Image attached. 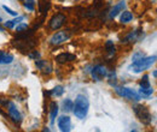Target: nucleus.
<instances>
[{"label":"nucleus","instance_id":"nucleus-1","mask_svg":"<svg viewBox=\"0 0 157 132\" xmlns=\"http://www.w3.org/2000/svg\"><path fill=\"white\" fill-rule=\"evenodd\" d=\"M90 109V101L85 95H78L75 102H73V112L78 119H85Z\"/></svg>","mask_w":157,"mask_h":132},{"label":"nucleus","instance_id":"nucleus-2","mask_svg":"<svg viewBox=\"0 0 157 132\" xmlns=\"http://www.w3.org/2000/svg\"><path fill=\"white\" fill-rule=\"evenodd\" d=\"M156 62V55H151V57H141L134 60L132 62V65L128 67L131 71H133L134 73H140L143 71H145L146 69H149L150 66H152Z\"/></svg>","mask_w":157,"mask_h":132},{"label":"nucleus","instance_id":"nucleus-3","mask_svg":"<svg viewBox=\"0 0 157 132\" xmlns=\"http://www.w3.org/2000/svg\"><path fill=\"white\" fill-rule=\"evenodd\" d=\"M134 108V113L137 115V118L145 125H149L151 123V114L149 112V109L145 106L141 105H137L133 107Z\"/></svg>","mask_w":157,"mask_h":132},{"label":"nucleus","instance_id":"nucleus-4","mask_svg":"<svg viewBox=\"0 0 157 132\" xmlns=\"http://www.w3.org/2000/svg\"><path fill=\"white\" fill-rule=\"evenodd\" d=\"M116 94L121 97H126L128 100H136V101H139L140 100V95L138 94L137 91H134L133 89L131 88H127V87H116L115 89Z\"/></svg>","mask_w":157,"mask_h":132},{"label":"nucleus","instance_id":"nucleus-5","mask_svg":"<svg viewBox=\"0 0 157 132\" xmlns=\"http://www.w3.org/2000/svg\"><path fill=\"white\" fill-rule=\"evenodd\" d=\"M70 36H71V33L69 30H60V31H57L56 34H53L50 42L52 45H60V43L68 41L70 38Z\"/></svg>","mask_w":157,"mask_h":132},{"label":"nucleus","instance_id":"nucleus-6","mask_svg":"<svg viewBox=\"0 0 157 132\" xmlns=\"http://www.w3.org/2000/svg\"><path fill=\"white\" fill-rule=\"evenodd\" d=\"M139 93L143 95V96H145V97L152 95V93H154V89H152V87L150 84L149 76L147 75L144 76L141 78V80H140V90H139Z\"/></svg>","mask_w":157,"mask_h":132},{"label":"nucleus","instance_id":"nucleus-7","mask_svg":"<svg viewBox=\"0 0 157 132\" xmlns=\"http://www.w3.org/2000/svg\"><path fill=\"white\" fill-rule=\"evenodd\" d=\"M91 76H92V78H93L94 80L100 82V80H103V79L108 76V70H106L105 66H103V65H97V66H94V67L92 69Z\"/></svg>","mask_w":157,"mask_h":132},{"label":"nucleus","instance_id":"nucleus-8","mask_svg":"<svg viewBox=\"0 0 157 132\" xmlns=\"http://www.w3.org/2000/svg\"><path fill=\"white\" fill-rule=\"evenodd\" d=\"M6 106H7V111H9V115H10V118H11L15 123H20L21 120H22V115H21L20 111L17 109L16 105H15L13 102L9 101V102L6 103Z\"/></svg>","mask_w":157,"mask_h":132},{"label":"nucleus","instance_id":"nucleus-9","mask_svg":"<svg viewBox=\"0 0 157 132\" xmlns=\"http://www.w3.org/2000/svg\"><path fill=\"white\" fill-rule=\"evenodd\" d=\"M58 127L62 132H69L71 130V120L68 115H62L58 118Z\"/></svg>","mask_w":157,"mask_h":132},{"label":"nucleus","instance_id":"nucleus-10","mask_svg":"<svg viewBox=\"0 0 157 132\" xmlns=\"http://www.w3.org/2000/svg\"><path fill=\"white\" fill-rule=\"evenodd\" d=\"M65 16L64 15H62V13H58V15H56L53 18L50 20V27H51V29H53V30H56V29H59L64 23H65Z\"/></svg>","mask_w":157,"mask_h":132},{"label":"nucleus","instance_id":"nucleus-11","mask_svg":"<svg viewBox=\"0 0 157 132\" xmlns=\"http://www.w3.org/2000/svg\"><path fill=\"white\" fill-rule=\"evenodd\" d=\"M76 60V57L74 54H69V53H62L56 57V61L59 64H63V62H68V61H74Z\"/></svg>","mask_w":157,"mask_h":132},{"label":"nucleus","instance_id":"nucleus-12","mask_svg":"<svg viewBox=\"0 0 157 132\" xmlns=\"http://www.w3.org/2000/svg\"><path fill=\"white\" fill-rule=\"evenodd\" d=\"M126 7V4H124V1H121V2H118L117 5H115L114 6V9L111 10V12H110V15H109V17L111 19H114L115 17H117V15L120 12H122L123 11V9Z\"/></svg>","mask_w":157,"mask_h":132},{"label":"nucleus","instance_id":"nucleus-13","mask_svg":"<svg viewBox=\"0 0 157 132\" xmlns=\"http://www.w3.org/2000/svg\"><path fill=\"white\" fill-rule=\"evenodd\" d=\"M57 114H58V105L56 102H51L50 103V121H51V124L55 123Z\"/></svg>","mask_w":157,"mask_h":132},{"label":"nucleus","instance_id":"nucleus-14","mask_svg":"<svg viewBox=\"0 0 157 132\" xmlns=\"http://www.w3.org/2000/svg\"><path fill=\"white\" fill-rule=\"evenodd\" d=\"M13 61V55L0 51V65H7Z\"/></svg>","mask_w":157,"mask_h":132},{"label":"nucleus","instance_id":"nucleus-15","mask_svg":"<svg viewBox=\"0 0 157 132\" xmlns=\"http://www.w3.org/2000/svg\"><path fill=\"white\" fill-rule=\"evenodd\" d=\"M23 19H24V17H22V16H17V18L5 22V27H6V28H9V29H12V28H13V27H16L18 23H21Z\"/></svg>","mask_w":157,"mask_h":132},{"label":"nucleus","instance_id":"nucleus-16","mask_svg":"<svg viewBox=\"0 0 157 132\" xmlns=\"http://www.w3.org/2000/svg\"><path fill=\"white\" fill-rule=\"evenodd\" d=\"M132 18H133V15L129 11H124V12L122 11V15H121L120 20H121V23H128V22L132 20Z\"/></svg>","mask_w":157,"mask_h":132},{"label":"nucleus","instance_id":"nucleus-17","mask_svg":"<svg viewBox=\"0 0 157 132\" xmlns=\"http://www.w3.org/2000/svg\"><path fill=\"white\" fill-rule=\"evenodd\" d=\"M63 109H64V112H70V111H73V101L69 100V98L64 100V101H63Z\"/></svg>","mask_w":157,"mask_h":132},{"label":"nucleus","instance_id":"nucleus-18","mask_svg":"<svg viewBox=\"0 0 157 132\" xmlns=\"http://www.w3.org/2000/svg\"><path fill=\"white\" fill-rule=\"evenodd\" d=\"M51 94L55 95V96H62V95L64 94V88H63L62 85H57V87H55V88L52 89Z\"/></svg>","mask_w":157,"mask_h":132},{"label":"nucleus","instance_id":"nucleus-19","mask_svg":"<svg viewBox=\"0 0 157 132\" xmlns=\"http://www.w3.org/2000/svg\"><path fill=\"white\" fill-rule=\"evenodd\" d=\"M34 6H35V1L34 0H24V7L29 11H34Z\"/></svg>","mask_w":157,"mask_h":132},{"label":"nucleus","instance_id":"nucleus-20","mask_svg":"<svg viewBox=\"0 0 157 132\" xmlns=\"http://www.w3.org/2000/svg\"><path fill=\"white\" fill-rule=\"evenodd\" d=\"M27 29H28L27 23H18L17 27H16V31H18V33H22L23 30H27Z\"/></svg>","mask_w":157,"mask_h":132},{"label":"nucleus","instance_id":"nucleus-21","mask_svg":"<svg viewBox=\"0 0 157 132\" xmlns=\"http://www.w3.org/2000/svg\"><path fill=\"white\" fill-rule=\"evenodd\" d=\"M106 48H108V53H109V54H114V53H115V46L113 45L111 41H109V42L106 43Z\"/></svg>","mask_w":157,"mask_h":132},{"label":"nucleus","instance_id":"nucleus-22","mask_svg":"<svg viewBox=\"0 0 157 132\" xmlns=\"http://www.w3.org/2000/svg\"><path fill=\"white\" fill-rule=\"evenodd\" d=\"M2 9H4V10H5V11L9 13V15H11V16H13V17H17V16H18V13H17L16 11L11 10V9H10V7H7L6 5H4V6H2Z\"/></svg>","mask_w":157,"mask_h":132},{"label":"nucleus","instance_id":"nucleus-23","mask_svg":"<svg viewBox=\"0 0 157 132\" xmlns=\"http://www.w3.org/2000/svg\"><path fill=\"white\" fill-rule=\"evenodd\" d=\"M38 57H39V53H36V52H35L34 54H32V55H30V58H38Z\"/></svg>","mask_w":157,"mask_h":132},{"label":"nucleus","instance_id":"nucleus-24","mask_svg":"<svg viewBox=\"0 0 157 132\" xmlns=\"http://www.w3.org/2000/svg\"><path fill=\"white\" fill-rule=\"evenodd\" d=\"M152 76H154V77H156V76H157V71H154V72H152Z\"/></svg>","mask_w":157,"mask_h":132},{"label":"nucleus","instance_id":"nucleus-25","mask_svg":"<svg viewBox=\"0 0 157 132\" xmlns=\"http://www.w3.org/2000/svg\"><path fill=\"white\" fill-rule=\"evenodd\" d=\"M0 31H4V28H1V27H0Z\"/></svg>","mask_w":157,"mask_h":132},{"label":"nucleus","instance_id":"nucleus-26","mask_svg":"<svg viewBox=\"0 0 157 132\" xmlns=\"http://www.w3.org/2000/svg\"><path fill=\"white\" fill-rule=\"evenodd\" d=\"M20 1H22V0H20Z\"/></svg>","mask_w":157,"mask_h":132}]
</instances>
